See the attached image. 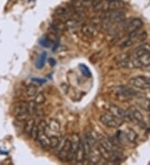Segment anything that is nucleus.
<instances>
[{"label": "nucleus", "mask_w": 150, "mask_h": 165, "mask_svg": "<svg viewBox=\"0 0 150 165\" xmlns=\"http://www.w3.org/2000/svg\"><path fill=\"white\" fill-rule=\"evenodd\" d=\"M132 68H144L150 66V45L148 43L138 46L130 57Z\"/></svg>", "instance_id": "f257e3e1"}, {"label": "nucleus", "mask_w": 150, "mask_h": 165, "mask_svg": "<svg viewBox=\"0 0 150 165\" xmlns=\"http://www.w3.org/2000/svg\"><path fill=\"white\" fill-rule=\"evenodd\" d=\"M147 38V32L145 31H142L141 29H138L136 31H133L132 32L128 33V37L124 42H122V45L120 46L121 48H127L129 46H132L134 43L137 42H141L142 41L146 39Z\"/></svg>", "instance_id": "f03ea898"}, {"label": "nucleus", "mask_w": 150, "mask_h": 165, "mask_svg": "<svg viewBox=\"0 0 150 165\" xmlns=\"http://www.w3.org/2000/svg\"><path fill=\"white\" fill-rule=\"evenodd\" d=\"M100 122L106 127L111 128H118L122 124L123 121L119 118H118L111 113H102L99 118Z\"/></svg>", "instance_id": "7ed1b4c3"}, {"label": "nucleus", "mask_w": 150, "mask_h": 165, "mask_svg": "<svg viewBox=\"0 0 150 165\" xmlns=\"http://www.w3.org/2000/svg\"><path fill=\"white\" fill-rule=\"evenodd\" d=\"M115 93L118 98L121 101H127L129 100L135 96H137V92L135 90L132 89L128 87L125 86H119L117 88V89L115 90Z\"/></svg>", "instance_id": "20e7f679"}, {"label": "nucleus", "mask_w": 150, "mask_h": 165, "mask_svg": "<svg viewBox=\"0 0 150 165\" xmlns=\"http://www.w3.org/2000/svg\"><path fill=\"white\" fill-rule=\"evenodd\" d=\"M129 83L139 89H150V78L145 76H136L130 78Z\"/></svg>", "instance_id": "39448f33"}, {"label": "nucleus", "mask_w": 150, "mask_h": 165, "mask_svg": "<svg viewBox=\"0 0 150 165\" xmlns=\"http://www.w3.org/2000/svg\"><path fill=\"white\" fill-rule=\"evenodd\" d=\"M14 115L15 118L19 121L26 120L29 116L28 113V102H19L16 104L14 108Z\"/></svg>", "instance_id": "423d86ee"}, {"label": "nucleus", "mask_w": 150, "mask_h": 165, "mask_svg": "<svg viewBox=\"0 0 150 165\" xmlns=\"http://www.w3.org/2000/svg\"><path fill=\"white\" fill-rule=\"evenodd\" d=\"M108 111L109 113L115 116L118 118L124 121V120H128V111L122 109V108L118 106L116 104L111 103L108 106Z\"/></svg>", "instance_id": "0eeeda50"}, {"label": "nucleus", "mask_w": 150, "mask_h": 165, "mask_svg": "<svg viewBox=\"0 0 150 165\" xmlns=\"http://www.w3.org/2000/svg\"><path fill=\"white\" fill-rule=\"evenodd\" d=\"M70 139V151H69V154H68V157L67 162H70L72 160L74 159L75 157V153H76V151H77L78 148V145L80 143V141H81V138H80L79 135L77 134V133H73L72 134Z\"/></svg>", "instance_id": "6e6552de"}, {"label": "nucleus", "mask_w": 150, "mask_h": 165, "mask_svg": "<svg viewBox=\"0 0 150 165\" xmlns=\"http://www.w3.org/2000/svg\"><path fill=\"white\" fill-rule=\"evenodd\" d=\"M101 159H102V156L98 149V143L92 147H90V152L88 157L87 162L91 164H98L101 161Z\"/></svg>", "instance_id": "1a4fd4ad"}, {"label": "nucleus", "mask_w": 150, "mask_h": 165, "mask_svg": "<svg viewBox=\"0 0 150 165\" xmlns=\"http://www.w3.org/2000/svg\"><path fill=\"white\" fill-rule=\"evenodd\" d=\"M125 23H126V26H125L124 28L128 33L133 32V31H136L138 29H140L142 27V24H143L142 20L138 18H132V19L129 20L128 22H125Z\"/></svg>", "instance_id": "9d476101"}, {"label": "nucleus", "mask_w": 150, "mask_h": 165, "mask_svg": "<svg viewBox=\"0 0 150 165\" xmlns=\"http://www.w3.org/2000/svg\"><path fill=\"white\" fill-rule=\"evenodd\" d=\"M98 143L100 146H102L104 148H106L109 152H115V151H118L117 148H116V146L112 143V141L107 138L106 137H104V136H102V135L99 134L98 136Z\"/></svg>", "instance_id": "9b49d317"}, {"label": "nucleus", "mask_w": 150, "mask_h": 165, "mask_svg": "<svg viewBox=\"0 0 150 165\" xmlns=\"http://www.w3.org/2000/svg\"><path fill=\"white\" fill-rule=\"evenodd\" d=\"M128 120L130 121L137 122L138 124L139 125L144 124L143 116L138 109H135V108L130 109L129 111H128Z\"/></svg>", "instance_id": "f8f14e48"}, {"label": "nucleus", "mask_w": 150, "mask_h": 165, "mask_svg": "<svg viewBox=\"0 0 150 165\" xmlns=\"http://www.w3.org/2000/svg\"><path fill=\"white\" fill-rule=\"evenodd\" d=\"M98 28L94 24L90 23V24H84L82 27V33L87 36V37H94L95 35L98 33Z\"/></svg>", "instance_id": "ddd939ff"}, {"label": "nucleus", "mask_w": 150, "mask_h": 165, "mask_svg": "<svg viewBox=\"0 0 150 165\" xmlns=\"http://www.w3.org/2000/svg\"><path fill=\"white\" fill-rule=\"evenodd\" d=\"M69 151H70V139L69 138H68L66 142H65L64 146L62 147L61 151L58 152V158L62 162H67L68 157V154H69Z\"/></svg>", "instance_id": "4468645a"}, {"label": "nucleus", "mask_w": 150, "mask_h": 165, "mask_svg": "<svg viewBox=\"0 0 150 165\" xmlns=\"http://www.w3.org/2000/svg\"><path fill=\"white\" fill-rule=\"evenodd\" d=\"M85 153H84V148H83V143H82V140L81 139L80 143L78 145L76 153H75L74 160L76 163H82L84 162Z\"/></svg>", "instance_id": "2eb2a0df"}, {"label": "nucleus", "mask_w": 150, "mask_h": 165, "mask_svg": "<svg viewBox=\"0 0 150 165\" xmlns=\"http://www.w3.org/2000/svg\"><path fill=\"white\" fill-rule=\"evenodd\" d=\"M37 140L38 142V143H39L40 147L42 148V149H48V148H49V136H48L46 132H43V133L38 135Z\"/></svg>", "instance_id": "dca6fc26"}, {"label": "nucleus", "mask_w": 150, "mask_h": 165, "mask_svg": "<svg viewBox=\"0 0 150 165\" xmlns=\"http://www.w3.org/2000/svg\"><path fill=\"white\" fill-rule=\"evenodd\" d=\"M51 28H52V31L55 33H59V32H63L67 27H66V24H65L64 22H62L59 19H56L54 20L52 23L51 24Z\"/></svg>", "instance_id": "f3484780"}, {"label": "nucleus", "mask_w": 150, "mask_h": 165, "mask_svg": "<svg viewBox=\"0 0 150 165\" xmlns=\"http://www.w3.org/2000/svg\"><path fill=\"white\" fill-rule=\"evenodd\" d=\"M47 131H50V132H55V133L58 132L60 131V122L57 119H55V118L50 119L49 122L48 124Z\"/></svg>", "instance_id": "a211bd4d"}, {"label": "nucleus", "mask_w": 150, "mask_h": 165, "mask_svg": "<svg viewBox=\"0 0 150 165\" xmlns=\"http://www.w3.org/2000/svg\"><path fill=\"white\" fill-rule=\"evenodd\" d=\"M71 7H72L73 12H76V13H82L84 9V4L81 0H72Z\"/></svg>", "instance_id": "6ab92c4d"}, {"label": "nucleus", "mask_w": 150, "mask_h": 165, "mask_svg": "<svg viewBox=\"0 0 150 165\" xmlns=\"http://www.w3.org/2000/svg\"><path fill=\"white\" fill-rule=\"evenodd\" d=\"M34 125H35V122L32 118H28V119L26 120V122H25L24 124V128H23L24 133H26L28 136H30L31 131H32V128H33Z\"/></svg>", "instance_id": "aec40b11"}, {"label": "nucleus", "mask_w": 150, "mask_h": 165, "mask_svg": "<svg viewBox=\"0 0 150 165\" xmlns=\"http://www.w3.org/2000/svg\"><path fill=\"white\" fill-rule=\"evenodd\" d=\"M125 137H126V139L128 140L130 142H134L136 140H137L138 135L137 133L132 129V128H128L126 130V132H124Z\"/></svg>", "instance_id": "412c9836"}, {"label": "nucleus", "mask_w": 150, "mask_h": 165, "mask_svg": "<svg viewBox=\"0 0 150 165\" xmlns=\"http://www.w3.org/2000/svg\"><path fill=\"white\" fill-rule=\"evenodd\" d=\"M25 92H26V95H27L28 97H34L38 92L37 86L34 84H32V83L28 84L27 87H26Z\"/></svg>", "instance_id": "4be33fe9"}, {"label": "nucleus", "mask_w": 150, "mask_h": 165, "mask_svg": "<svg viewBox=\"0 0 150 165\" xmlns=\"http://www.w3.org/2000/svg\"><path fill=\"white\" fill-rule=\"evenodd\" d=\"M49 140H50V145L49 148L52 149H55V148L57 147L58 141H59V137L58 135H52L49 136Z\"/></svg>", "instance_id": "5701e85b"}, {"label": "nucleus", "mask_w": 150, "mask_h": 165, "mask_svg": "<svg viewBox=\"0 0 150 165\" xmlns=\"http://www.w3.org/2000/svg\"><path fill=\"white\" fill-rule=\"evenodd\" d=\"M28 113H29V116H32V115L35 114L37 111V103L34 102V101H31L28 103Z\"/></svg>", "instance_id": "b1692460"}, {"label": "nucleus", "mask_w": 150, "mask_h": 165, "mask_svg": "<svg viewBox=\"0 0 150 165\" xmlns=\"http://www.w3.org/2000/svg\"><path fill=\"white\" fill-rule=\"evenodd\" d=\"M34 97V102L37 103V105H41L45 102V95L43 94V92H37V94Z\"/></svg>", "instance_id": "393cba45"}, {"label": "nucleus", "mask_w": 150, "mask_h": 165, "mask_svg": "<svg viewBox=\"0 0 150 165\" xmlns=\"http://www.w3.org/2000/svg\"><path fill=\"white\" fill-rule=\"evenodd\" d=\"M67 139H68V138H66V137H59V141H58V143L57 147L55 148V152H56L57 154H58V152L61 151L62 147L64 146L65 142H66Z\"/></svg>", "instance_id": "a878e982"}, {"label": "nucleus", "mask_w": 150, "mask_h": 165, "mask_svg": "<svg viewBox=\"0 0 150 165\" xmlns=\"http://www.w3.org/2000/svg\"><path fill=\"white\" fill-rule=\"evenodd\" d=\"M138 103L143 109L150 111V100L147 98H141L138 101Z\"/></svg>", "instance_id": "bb28decb"}, {"label": "nucleus", "mask_w": 150, "mask_h": 165, "mask_svg": "<svg viewBox=\"0 0 150 165\" xmlns=\"http://www.w3.org/2000/svg\"><path fill=\"white\" fill-rule=\"evenodd\" d=\"M129 58L130 56L128 54V53H121V54H119L118 56H117V57L115 58L114 60L116 62H121V61H123V60L128 59Z\"/></svg>", "instance_id": "cd10ccee"}, {"label": "nucleus", "mask_w": 150, "mask_h": 165, "mask_svg": "<svg viewBox=\"0 0 150 165\" xmlns=\"http://www.w3.org/2000/svg\"><path fill=\"white\" fill-rule=\"evenodd\" d=\"M38 134V124H35L32 128V131H31V133H30V136L32 138V139H37Z\"/></svg>", "instance_id": "c85d7f7f"}, {"label": "nucleus", "mask_w": 150, "mask_h": 165, "mask_svg": "<svg viewBox=\"0 0 150 165\" xmlns=\"http://www.w3.org/2000/svg\"><path fill=\"white\" fill-rule=\"evenodd\" d=\"M80 69L82 71V74L85 75L86 77H90V76H91V72H90L89 69L88 68L87 66H85V65L83 64H81L80 65Z\"/></svg>", "instance_id": "c756f323"}, {"label": "nucleus", "mask_w": 150, "mask_h": 165, "mask_svg": "<svg viewBox=\"0 0 150 165\" xmlns=\"http://www.w3.org/2000/svg\"><path fill=\"white\" fill-rule=\"evenodd\" d=\"M45 57H46V53H42L39 58H38V60L37 62V67L41 68L43 66V63H44V60H45Z\"/></svg>", "instance_id": "7c9ffc66"}, {"label": "nucleus", "mask_w": 150, "mask_h": 165, "mask_svg": "<svg viewBox=\"0 0 150 165\" xmlns=\"http://www.w3.org/2000/svg\"><path fill=\"white\" fill-rule=\"evenodd\" d=\"M107 2H114V1H118V0H106Z\"/></svg>", "instance_id": "2f4dec72"}, {"label": "nucleus", "mask_w": 150, "mask_h": 165, "mask_svg": "<svg viewBox=\"0 0 150 165\" xmlns=\"http://www.w3.org/2000/svg\"><path fill=\"white\" fill-rule=\"evenodd\" d=\"M85 1H92V0H85Z\"/></svg>", "instance_id": "473e14b6"}]
</instances>
